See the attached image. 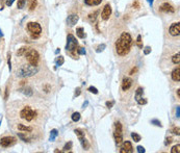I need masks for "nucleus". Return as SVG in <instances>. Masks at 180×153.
<instances>
[{
  "label": "nucleus",
  "instance_id": "1",
  "mask_svg": "<svg viewBox=\"0 0 180 153\" xmlns=\"http://www.w3.org/2000/svg\"><path fill=\"white\" fill-rule=\"evenodd\" d=\"M132 45L131 36L128 33H122L120 38L116 42V52L120 56H125L129 53Z\"/></svg>",
  "mask_w": 180,
  "mask_h": 153
},
{
  "label": "nucleus",
  "instance_id": "2",
  "mask_svg": "<svg viewBox=\"0 0 180 153\" xmlns=\"http://www.w3.org/2000/svg\"><path fill=\"white\" fill-rule=\"evenodd\" d=\"M39 69L36 68V66L33 65H22L19 69L17 70V76L21 78H25V77H30L33 76L34 74L38 73Z\"/></svg>",
  "mask_w": 180,
  "mask_h": 153
},
{
  "label": "nucleus",
  "instance_id": "3",
  "mask_svg": "<svg viewBox=\"0 0 180 153\" xmlns=\"http://www.w3.org/2000/svg\"><path fill=\"white\" fill-rule=\"evenodd\" d=\"M25 57L27 59V62L33 66H38V63L40 60V55L36 50L33 48H28L25 52Z\"/></svg>",
  "mask_w": 180,
  "mask_h": 153
},
{
  "label": "nucleus",
  "instance_id": "4",
  "mask_svg": "<svg viewBox=\"0 0 180 153\" xmlns=\"http://www.w3.org/2000/svg\"><path fill=\"white\" fill-rule=\"evenodd\" d=\"M27 30L29 31V33L33 39H38L42 33V27L36 22H29L27 24Z\"/></svg>",
  "mask_w": 180,
  "mask_h": 153
},
{
  "label": "nucleus",
  "instance_id": "5",
  "mask_svg": "<svg viewBox=\"0 0 180 153\" xmlns=\"http://www.w3.org/2000/svg\"><path fill=\"white\" fill-rule=\"evenodd\" d=\"M20 117L22 118L23 120H26L27 122H30V121H33V119L36 117V112H34V110L33 109H30L29 106H26L20 112Z\"/></svg>",
  "mask_w": 180,
  "mask_h": 153
},
{
  "label": "nucleus",
  "instance_id": "6",
  "mask_svg": "<svg viewBox=\"0 0 180 153\" xmlns=\"http://www.w3.org/2000/svg\"><path fill=\"white\" fill-rule=\"evenodd\" d=\"M116 143L121 144L123 142V128H122V124L120 122L115 123V132H113Z\"/></svg>",
  "mask_w": 180,
  "mask_h": 153
},
{
  "label": "nucleus",
  "instance_id": "7",
  "mask_svg": "<svg viewBox=\"0 0 180 153\" xmlns=\"http://www.w3.org/2000/svg\"><path fill=\"white\" fill-rule=\"evenodd\" d=\"M77 45H78V42L73 35H69L67 36V45H66V49H67V51L73 52L76 47H77Z\"/></svg>",
  "mask_w": 180,
  "mask_h": 153
},
{
  "label": "nucleus",
  "instance_id": "8",
  "mask_svg": "<svg viewBox=\"0 0 180 153\" xmlns=\"http://www.w3.org/2000/svg\"><path fill=\"white\" fill-rule=\"evenodd\" d=\"M16 142H17V140L14 136H3V138L0 139V145L4 148L13 146V145L16 144Z\"/></svg>",
  "mask_w": 180,
  "mask_h": 153
},
{
  "label": "nucleus",
  "instance_id": "9",
  "mask_svg": "<svg viewBox=\"0 0 180 153\" xmlns=\"http://www.w3.org/2000/svg\"><path fill=\"white\" fill-rule=\"evenodd\" d=\"M134 98H136V101L140 105H145V104L147 103V100L144 98V91H143L142 88H139V89L136 90V96H134Z\"/></svg>",
  "mask_w": 180,
  "mask_h": 153
},
{
  "label": "nucleus",
  "instance_id": "10",
  "mask_svg": "<svg viewBox=\"0 0 180 153\" xmlns=\"http://www.w3.org/2000/svg\"><path fill=\"white\" fill-rule=\"evenodd\" d=\"M121 153H132L133 152V147H132V144L129 141H125L123 142L121 146Z\"/></svg>",
  "mask_w": 180,
  "mask_h": 153
},
{
  "label": "nucleus",
  "instance_id": "11",
  "mask_svg": "<svg viewBox=\"0 0 180 153\" xmlns=\"http://www.w3.org/2000/svg\"><path fill=\"white\" fill-rule=\"evenodd\" d=\"M169 33H170V35L173 36H179V35H180V24H179V22L173 23V24L170 26Z\"/></svg>",
  "mask_w": 180,
  "mask_h": 153
},
{
  "label": "nucleus",
  "instance_id": "12",
  "mask_svg": "<svg viewBox=\"0 0 180 153\" xmlns=\"http://www.w3.org/2000/svg\"><path fill=\"white\" fill-rule=\"evenodd\" d=\"M110 15H112V7H110V4H106L104 7H103V10L101 13V18L104 21H106L109 19Z\"/></svg>",
  "mask_w": 180,
  "mask_h": 153
},
{
  "label": "nucleus",
  "instance_id": "13",
  "mask_svg": "<svg viewBox=\"0 0 180 153\" xmlns=\"http://www.w3.org/2000/svg\"><path fill=\"white\" fill-rule=\"evenodd\" d=\"M159 10L160 12H163V13H174L175 12V9H174L170 3L165 2V3L161 4V6L159 7Z\"/></svg>",
  "mask_w": 180,
  "mask_h": 153
},
{
  "label": "nucleus",
  "instance_id": "14",
  "mask_svg": "<svg viewBox=\"0 0 180 153\" xmlns=\"http://www.w3.org/2000/svg\"><path fill=\"white\" fill-rule=\"evenodd\" d=\"M132 86V79L129 77H124L123 81H122V90L123 91H128Z\"/></svg>",
  "mask_w": 180,
  "mask_h": 153
},
{
  "label": "nucleus",
  "instance_id": "15",
  "mask_svg": "<svg viewBox=\"0 0 180 153\" xmlns=\"http://www.w3.org/2000/svg\"><path fill=\"white\" fill-rule=\"evenodd\" d=\"M78 16L77 15H70L69 16V17L67 18V23H68V25L69 26H71V27H72V26H74L76 24V23L78 22Z\"/></svg>",
  "mask_w": 180,
  "mask_h": 153
},
{
  "label": "nucleus",
  "instance_id": "16",
  "mask_svg": "<svg viewBox=\"0 0 180 153\" xmlns=\"http://www.w3.org/2000/svg\"><path fill=\"white\" fill-rule=\"evenodd\" d=\"M172 79H173L174 81H176V82H179L180 81V68L177 67L175 69L173 70V72H172Z\"/></svg>",
  "mask_w": 180,
  "mask_h": 153
},
{
  "label": "nucleus",
  "instance_id": "17",
  "mask_svg": "<svg viewBox=\"0 0 180 153\" xmlns=\"http://www.w3.org/2000/svg\"><path fill=\"white\" fill-rule=\"evenodd\" d=\"M18 130L20 131H24V132H31L33 131V127L30 126H25L23 124H18Z\"/></svg>",
  "mask_w": 180,
  "mask_h": 153
},
{
  "label": "nucleus",
  "instance_id": "18",
  "mask_svg": "<svg viewBox=\"0 0 180 153\" xmlns=\"http://www.w3.org/2000/svg\"><path fill=\"white\" fill-rule=\"evenodd\" d=\"M103 0H84V3L89 6H94V5H99Z\"/></svg>",
  "mask_w": 180,
  "mask_h": 153
},
{
  "label": "nucleus",
  "instance_id": "19",
  "mask_svg": "<svg viewBox=\"0 0 180 153\" xmlns=\"http://www.w3.org/2000/svg\"><path fill=\"white\" fill-rule=\"evenodd\" d=\"M76 35L79 39H84L86 38V33H84V29L82 27H78L76 28Z\"/></svg>",
  "mask_w": 180,
  "mask_h": 153
},
{
  "label": "nucleus",
  "instance_id": "20",
  "mask_svg": "<svg viewBox=\"0 0 180 153\" xmlns=\"http://www.w3.org/2000/svg\"><path fill=\"white\" fill-rule=\"evenodd\" d=\"M74 132H75V134L77 136V138H78L79 141L84 138V132L82 130H81V129H75V130H74Z\"/></svg>",
  "mask_w": 180,
  "mask_h": 153
},
{
  "label": "nucleus",
  "instance_id": "21",
  "mask_svg": "<svg viewBox=\"0 0 180 153\" xmlns=\"http://www.w3.org/2000/svg\"><path fill=\"white\" fill-rule=\"evenodd\" d=\"M57 134H59V131L56 130V129H52L51 130V133H50V141L53 142L55 138L57 136Z\"/></svg>",
  "mask_w": 180,
  "mask_h": 153
},
{
  "label": "nucleus",
  "instance_id": "22",
  "mask_svg": "<svg viewBox=\"0 0 180 153\" xmlns=\"http://www.w3.org/2000/svg\"><path fill=\"white\" fill-rule=\"evenodd\" d=\"M98 14H99V12H98V10H96V12H94V13H92V14H90L89 15V20L91 21V22H95V20H96Z\"/></svg>",
  "mask_w": 180,
  "mask_h": 153
},
{
  "label": "nucleus",
  "instance_id": "23",
  "mask_svg": "<svg viewBox=\"0 0 180 153\" xmlns=\"http://www.w3.org/2000/svg\"><path fill=\"white\" fill-rule=\"evenodd\" d=\"M172 60H173L174 64L179 65V63H180V53H179V52H177V53L174 55L173 57H172Z\"/></svg>",
  "mask_w": 180,
  "mask_h": 153
},
{
  "label": "nucleus",
  "instance_id": "24",
  "mask_svg": "<svg viewBox=\"0 0 180 153\" xmlns=\"http://www.w3.org/2000/svg\"><path fill=\"white\" fill-rule=\"evenodd\" d=\"M131 138H132V140H133L136 143H137V142H140L142 140V138H141V136L140 134H137L136 132H132L131 133Z\"/></svg>",
  "mask_w": 180,
  "mask_h": 153
},
{
  "label": "nucleus",
  "instance_id": "25",
  "mask_svg": "<svg viewBox=\"0 0 180 153\" xmlns=\"http://www.w3.org/2000/svg\"><path fill=\"white\" fill-rule=\"evenodd\" d=\"M80 143H81V145H82V148L83 149H86V150H88L89 148H90V144H89V142L86 141V139H82V140H80Z\"/></svg>",
  "mask_w": 180,
  "mask_h": 153
},
{
  "label": "nucleus",
  "instance_id": "26",
  "mask_svg": "<svg viewBox=\"0 0 180 153\" xmlns=\"http://www.w3.org/2000/svg\"><path fill=\"white\" fill-rule=\"evenodd\" d=\"M80 120V114L79 113H73L72 114V121L73 122H78V121Z\"/></svg>",
  "mask_w": 180,
  "mask_h": 153
},
{
  "label": "nucleus",
  "instance_id": "27",
  "mask_svg": "<svg viewBox=\"0 0 180 153\" xmlns=\"http://www.w3.org/2000/svg\"><path fill=\"white\" fill-rule=\"evenodd\" d=\"M55 63H56V66H63V63H65V59H63V56H59L56 57V59H55Z\"/></svg>",
  "mask_w": 180,
  "mask_h": 153
},
{
  "label": "nucleus",
  "instance_id": "28",
  "mask_svg": "<svg viewBox=\"0 0 180 153\" xmlns=\"http://www.w3.org/2000/svg\"><path fill=\"white\" fill-rule=\"evenodd\" d=\"M27 49H28L27 47H22V48H20V49L17 51V55H18V56H21V55H24V54H25V52H26V50H27Z\"/></svg>",
  "mask_w": 180,
  "mask_h": 153
},
{
  "label": "nucleus",
  "instance_id": "29",
  "mask_svg": "<svg viewBox=\"0 0 180 153\" xmlns=\"http://www.w3.org/2000/svg\"><path fill=\"white\" fill-rule=\"evenodd\" d=\"M36 4H38L36 0H30V3H29V10H33L34 9H36Z\"/></svg>",
  "mask_w": 180,
  "mask_h": 153
},
{
  "label": "nucleus",
  "instance_id": "30",
  "mask_svg": "<svg viewBox=\"0 0 180 153\" xmlns=\"http://www.w3.org/2000/svg\"><path fill=\"white\" fill-rule=\"evenodd\" d=\"M72 146H73L72 142H68V143L65 145V147H63V151H69V150H71L72 149Z\"/></svg>",
  "mask_w": 180,
  "mask_h": 153
},
{
  "label": "nucleus",
  "instance_id": "31",
  "mask_svg": "<svg viewBox=\"0 0 180 153\" xmlns=\"http://www.w3.org/2000/svg\"><path fill=\"white\" fill-rule=\"evenodd\" d=\"M26 4V0H18V9H20V10H22L23 7H24V5Z\"/></svg>",
  "mask_w": 180,
  "mask_h": 153
},
{
  "label": "nucleus",
  "instance_id": "32",
  "mask_svg": "<svg viewBox=\"0 0 180 153\" xmlns=\"http://www.w3.org/2000/svg\"><path fill=\"white\" fill-rule=\"evenodd\" d=\"M180 152V145L177 144L176 146H174L173 148L171 149V153H179Z\"/></svg>",
  "mask_w": 180,
  "mask_h": 153
},
{
  "label": "nucleus",
  "instance_id": "33",
  "mask_svg": "<svg viewBox=\"0 0 180 153\" xmlns=\"http://www.w3.org/2000/svg\"><path fill=\"white\" fill-rule=\"evenodd\" d=\"M18 136L22 140L23 142H29V139L26 136V134H23V133H18Z\"/></svg>",
  "mask_w": 180,
  "mask_h": 153
},
{
  "label": "nucleus",
  "instance_id": "34",
  "mask_svg": "<svg viewBox=\"0 0 180 153\" xmlns=\"http://www.w3.org/2000/svg\"><path fill=\"white\" fill-rule=\"evenodd\" d=\"M105 47H106V46H105V44L99 45V46L97 47V50H96V51H97V52H101V51H103V50L105 49Z\"/></svg>",
  "mask_w": 180,
  "mask_h": 153
},
{
  "label": "nucleus",
  "instance_id": "35",
  "mask_svg": "<svg viewBox=\"0 0 180 153\" xmlns=\"http://www.w3.org/2000/svg\"><path fill=\"white\" fill-rule=\"evenodd\" d=\"M136 43H137V46H139V48H143V45H142V36H137V41H136Z\"/></svg>",
  "mask_w": 180,
  "mask_h": 153
},
{
  "label": "nucleus",
  "instance_id": "36",
  "mask_svg": "<svg viewBox=\"0 0 180 153\" xmlns=\"http://www.w3.org/2000/svg\"><path fill=\"white\" fill-rule=\"evenodd\" d=\"M151 123L152 124H154V125H156V126H159V127H161V124H160V122L158 120H156V119H153V120H151Z\"/></svg>",
  "mask_w": 180,
  "mask_h": 153
},
{
  "label": "nucleus",
  "instance_id": "37",
  "mask_svg": "<svg viewBox=\"0 0 180 153\" xmlns=\"http://www.w3.org/2000/svg\"><path fill=\"white\" fill-rule=\"evenodd\" d=\"M89 91L91 92V93H93V94H98V90L95 88V86H90Z\"/></svg>",
  "mask_w": 180,
  "mask_h": 153
},
{
  "label": "nucleus",
  "instance_id": "38",
  "mask_svg": "<svg viewBox=\"0 0 180 153\" xmlns=\"http://www.w3.org/2000/svg\"><path fill=\"white\" fill-rule=\"evenodd\" d=\"M77 52H78V54H80V55H83V54H86V49H84V48H82V47H80V48H78Z\"/></svg>",
  "mask_w": 180,
  "mask_h": 153
},
{
  "label": "nucleus",
  "instance_id": "39",
  "mask_svg": "<svg viewBox=\"0 0 180 153\" xmlns=\"http://www.w3.org/2000/svg\"><path fill=\"white\" fill-rule=\"evenodd\" d=\"M24 94L27 95V96H31V95H33V91H31V89H25Z\"/></svg>",
  "mask_w": 180,
  "mask_h": 153
},
{
  "label": "nucleus",
  "instance_id": "40",
  "mask_svg": "<svg viewBox=\"0 0 180 153\" xmlns=\"http://www.w3.org/2000/svg\"><path fill=\"white\" fill-rule=\"evenodd\" d=\"M7 57H9V59H7V65H9V69L10 71L12 70V62H10V59H12V57H10V54L7 55Z\"/></svg>",
  "mask_w": 180,
  "mask_h": 153
},
{
  "label": "nucleus",
  "instance_id": "41",
  "mask_svg": "<svg viewBox=\"0 0 180 153\" xmlns=\"http://www.w3.org/2000/svg\"><path fill=\"white\" fill-rule=\"evenodd\" d=\"M172 142H173V138H171V136H169V138H167V140H166V145L168 146V145H170Z\"/></svg>",
  "mask_w": 180,
  "mask_h": 153
},
{
  "label": "nucleus",
  "instance_id": "42",
  "mask_svg": "<svg viewBox=\"0 0 180 153\" xmlns=\"http://www.w3.org/2000/svg\"><path fill=\"white\" fill-rule=\"evenodd\" d=\"M179 131H180L179 127H176V128H174L173 130H172V132H173L174 134H177V136H179V134H180V132H179Z\"/></svg>",
  "mask_w": 180,
  "mask_h": 153
},
{
  "label": "nucleus",
  "instance_id": "43",
  "mask_svg": "<svg viewBox=\"0 0 180 153\" xmlns=\"http://www.w3.org/2000/svg\"><path fill=\"white\" fill-rule=\"evenodd\" d=\"M137 152L139 153H144L145 152V148L143 146H137Z\"/></svg>",
  "mask_w": 180,
  "mask_h": 153
},
{
  "label": "nucleus",
  "instance_id": "44",
  "mask_svg": "<svg viewBox=\"0 0 180 153\" xmlns=\"http://www.w3.org/2000/svg\"><path fill=\"white\" fill-rule=\"evenodd\" d=\"M150 52H151V48H150V47H146V48L144 49V53L146 54V55L149 54Z\"/></svg>",
  "mask_w": 180,
  "mask_h": 153
},
{
  "label": "nucleus",
  "instance_id": "45",
  "mask_svg": "<svg viewBox=\"0 0 180 153\" xmlns=\"http://www.w3.org/2000/svg\"><path fill=\"white\" fill-rule=\"evenodd\" d=\"M113 105V101H107L106 102V106L108 107V109H112Z\"/></svg>",
  "mask_w": 180,
  "mask_h": 153
},
{
  "label": "nucleus",
  "instance_id": "46",
  "mask_svg": "<svg viewBox=\"0 0 180 153\" xmlns=\"http://www.w3.org/2000/svg\"><path fill=\"white\" fill-rule=\"evenodd\" d=\"M80 93H81L80 88H77V89H76V91H75V97H78L79 95H80Z\"/></svg>",
  "mask_w": 180,
  "mask_h": 153
},
{
  "label": "nucleus",
  "instance_id": "47",
  "mask_svg": "<svg viewBox=\"0 0 180 153\" xmlns=\"http://www.w3.org/2000/svg\"><path fill=\"white\" fill-rule=\"evenodd\" d=\"M133 7H136V9H139V7H140V3H139V1L133 2Z\"/></svg>",
  "mask_w": 180,
  "mask_h": 153
},
{
  "label": "nucleus",
  "instance_id": "48",
  "mask_svg": "<svg viewBox=\"0 0 180 153\" xmlns=\"http://www.w3.org/2000/svg\"><path fill=\"white\" fill-rule=\"evenodd\" d=\"M7 97H9V88H6V90H5V96H4V99L6 100Z\"/></svg>",
  "mask_w": 180,
  "mask_h": 153
},
{
  "label": "nucleus",
  "instance_id": "49",
  "mask_svg": "<svg viewBox=\"0 0 180 153\" xmlns=\"http://www.w3.org/2000/svg\"><path fill=\"white\" fill-rule=\"evenodd\" d=\"M13 2H14V0H7V1H6V5H7V6H10V5L13 4Z\"/></svg>",
  "mask_w": 180,
  "mask_h": 153
},
{
  "label": "nucleus",
  "instance_id": "50",
  "mask_svg": "<svg viewBox=\"0 0 180 153\" xmlns=\"http://www.w3.org/2000/svg\"><path fill=\"white\" fill-rule=\"evenodd\" d=\"M136 71H137V68H133V69H132V70L130 71V75H132L133 73H136Z\"/></svg>",
  "mask_w": 180,
  "mask_h": 153
},
{
  "label": "nucleus",
  "instance_id": "51",
  "mask_svg": "<svg viewBox=\"0 0 180 153\" xmlns=\"http://www.w3.org/2000/svg\"><path fill=\"white\" fill-rule=\"evenodd\" d=\"M179 116H180V109L179 106H177V118H179Z\"/></svg>",
  "mask_w": 180,
  "mask_h": 153
},
{
  "label": "nucleus",
  "instance_id": "52",
  "mask_svg": "<svg viewBox=\"0 0 180 153\" xmlns=\"http://www.w3.org/2000/svg\"><path fill=\"white\" fill-rule=\"evenodd\" d=\"M148 2H149V3H151V4H152V2H153V0H148Z\"/></svg>",
  "mask_w": 180,
  "mask_h": 153
},
{
  "label": "nucleus",
  "instance_id": "53",
  "mask_svg": "<svg viewBox=\"0 0 180 153\" xmlns=\"http://www.w3.org/2000/svg\"><path fill=\"white\" fill-rule=\"evenodd\" d=\"M3 36V35H2V31L0 30V36Z\"/></svg>",
  "mask_w": 180,
  "mask_h": 153
}]
</instances>
